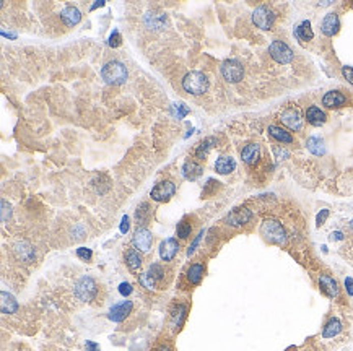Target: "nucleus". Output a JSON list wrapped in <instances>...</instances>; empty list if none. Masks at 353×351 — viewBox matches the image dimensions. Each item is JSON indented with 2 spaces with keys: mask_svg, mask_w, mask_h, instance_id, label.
Instances as JSON below:
<instances>
[{
  "mask_svg": "<svg viewBox=\"0 0 353 351\" xmlns=\"http://www.w3.org/2000/svg\"><path fill=\"white\" fill-rule=\"evenodd\" d=\"M342 330V322L337 319V317H332V319L327 320V324L324 325V330H322V337L324 338H332V337H337Z\"/></svg>",
  "mask_w": 353,
  "mask_h": 351,
  "instance_id": "25",
  "label": "nucleus"
},
{
  "mask_svg": "<svg viewBox=\"0 0 353 351\" xmlns=\"http://www.w3.org/2000/svg\"><path fill=\"white\" fill-rule=\"evenodd\" d=\"M132 309H134L132 301H122V303L111 307L108 317H109V320H112V322H122L130 312H132Z\"/></svg>",
  "mask_w": 353,
  "mask_h": 351,
  "instance_id": "12",
  "label": "nucleus"
},
{
  "mask_svg": "<svg viewBox=\"0 0 353 351\" xmlns=\"http://www.w3.org/2000/svg\"><path fill=\"white\" fill-rule=\"evenodd\" d=\"M75 296L83 301V303H90L93 301V298L96 296V283L93 278L90 277H83L81 280L77 281L75 285Z\"/></svg>",
  "mask_w": 353,
  "mask_h": 351,
  "instance_id": "5",
  "label": "nucleus"
},
{
  "mask_svg": "<svg viewBox=\"0 0 353 351\" xmlns=\"http://www.w3.org/2000/svg\"><path fill=\"white\" fill-rule=\"evenodd\" d=\"M119 292L122 296H129L130 292H132V286H130V283H121L119 285Z\"/></svg>",
  "mask_w": 353,
  "mask_h": 351,
  "instance_id": "44",
  "label": "nucleus"
},
{
  "mask_svg": "<svg viewBox=\"0 0 353 351\" xmlns=\"http://www.w3.org/2000/svg\"><path fill=\"white\" fill-rule=\"evenodd\" d=\"M342 73H343V77H345V80L353 85V69L351 67H348V65L342 67Z\"/></svg>",
  "mask_w": 353,
  "mask_h": 351,
  "instance_id": "42",
  "label": "nucleus"
},
{
  "mask_svg": "<svg viewBox=\"0 0 353 351\" xmlns=\"http://www.w3.org/2000/svg\"><path fill=\"white\" fill-rule=\"evenodd\" d=\"M129 231V216H122L121 221V232H127Z\"/></svg>",
  "mask_w": 353,
  "mask_h": 351,
  "instance_id": "46",
  "label": "nucleus"
},
{
  "mask_svg": "<svg viewBox=\"0 0 353 351\" xmlns=\"http://www.w3.org/2000/svg\"><path fill=\"white\" fill-rule=\"evenodd\" d=\"M293 35H295V38H297L298 41H301V43H306V41L313 39L314 33H313V28H311V23L308 20H305L303 23H300L297 28H295Z\"/></svg>",
  "mask_w": 353,
  "mask_h": 351,
  "instance_id": "21",
  "label": "nucleus"
},
{
  "mask_svg": "<svg viewBox=\"0 0 353 351\" xmlns=\"http://www.w3.org/2000/svg\"><path fill=\"white\" fill-rule=\"evenodd\" d=\"M191 231H192L191 224H189L186 220L181 221V223L178 224V228H176V234H178V236H179L181 239H186V238L191 236Z\"/></svg>",
  "mask_w": 353,
  "mask_h": 351,
  "instance_id": "34",
  "label": "nucleus"
},
{
  "mask_svg": "<svg viewBox=\"0 0 353 351\" xmlns=\"http://www.w3.org/2000/svg\"><path fill=\"white\" fill-rule=\"evenodd\" d=\"M339 28H340V20H339L337 13H329V15H326V18H324L322 23H321V31L324 33V35L331 38V36H334V35H337Z\"/></svg>",
  "mask_w": 353,
  "mask_h": 351,
  "instance_id": "16",
  "label": "nucleus"
},
{
  "mask_svg": "<svg viewBox=\"0 0 353 351\" xmlns=\"http://www.w3.org/2000/svg\"><path fill=\"white\" fill-rule=\"evenodd\" d=\"M343 239V234L340 231H334L331 234V241H342Z\"/></svg>",
  "mask_w": 353,
  "mask_h": 351,
  "instance_id": "49",
  "label": "nucleus"
},
{
  "mask_svg": "<svg viewBox=\"0 0 353 351\" xmlns=\"http://www.w3.org/2000/svg\"><path fill=\"white\" fill-rule=\"evenodd\" d=\"M274 21H275V15L269 7L262 5V7H257L256 10L252 12V23L260 30L269 31L270 28H272Z\"/></svg>",
  "mask_w": 353,
  "mask_h": 351,
  "instance_id": "6",
  "label": "nucleus"
},
{
  "mask_svg": "<svg viewBox=\"0 0 353 351\" xmlns=\"http://www.w3.org/2000/svg\"><path fill=\"white\" fill-rule=\"evenodd\" d=\"M157 351H169V348H168L166 345H163V346H160V348H158Z\"/></svg>",
  "mask_w": 353,
  "mask_h": 351,
  "instance_id": "51",
  "label": "nucleus"
},
{
  "mask_svg": "<svg viewBox=\"0 0 353 351\" xmlns=\"http://www.w3.org/2000/svg\"><path fill=\"white\" fill-rule=\"evenodd\" d=\"M203 265L202 264H194L189 267V270H187V280L192 283V285H199L202 277H203Z\"/></svg>",
  "mask_w": 353,
  "mask_h": 351,
  "instance_id": "28",
  "label": "nucleus"
},
{
  "mask_svg": "<svg viewBox=\"0 0 353 351\" xmlns=\"http://www.w3.org/2000/svg\"><path fill=\"white\" fill-rule=\"evenodd\" d=\"M61 18H62V21L67 24V26H75V24H78L80 23V20H81V13H80V10L77 7H65L64 10L61 12Z\"/></svg>",
  "mask_w": 353,
  "mask_h": 351,
  "instance_id": "19",
  "label": "nucleus"
},
{
  "mask_svg": "<svg viewBox=\"0 0 353 351\" xmlns=\"http://www.w3.org/2000/svg\"><path fill=\"white\" fill-rule=\"evenodd\" d=\"M213 143H215V138H213V137H210V138H207V140H203L202 143L199 145V148L195 150V156L199 158V160H203V158L207 156L209 150L213 147Z\"/></svg>",
  "mask_w": 353,
  "mask_h": 351,
  "instance_id": "33",
  "label": "nucleus"
},
{
  "mask_svg": "<svg viewBox=\"0 0 353 351\" xmlns=\"http://www.w3.org/2000/svg\"><path fill=\"white\" fill-rule=\"evenodd\" d=\"M306 119L309 124H313V125H322L326 122V114L319 109L317 106H311L306 111Z\"/></svg>",
  "mask_w": 353,
  "mask_h": 351,
  "instance_id": "27",
  "label": "nucleus"
},
{
  "mask_svg": "<svg viewBox=\"0 0 353 351\" xmlns=\"http://www.w3.org/2000/svg\"><path fill=\"white\" fill-rule=\"evenodd\" d=\"M101 77L108 85H122L127 80V69L119 61H109L101 69Z\"/></svg>",
  "mask_w": 353,
  "mask_h": 351,
  "instance_id": "1",
  "label": "nucleus"
},
{
  "mask_svg": "<svg viewBox=\"0 0 353 351\" xmlns=\"http://www.w3.org/2000/svg\"><path fill=\"white\" fill-rule=\"evenodd\" d=\"M269 54L278 64H288L293 61V51L283 41H272V44L269 46Z\"/></svg>",
  "mask_w": 353,
  "mask_h": 351,
  "instance_id": "7",
  "label": "nucleus"
},
{
  "mask_svg": "<svg viewBox=\"0 0 353 351\" xmlns=\"http://www.w3.org/2000/svg\"><path fill=\"white\" fill-rule=\"evenodd\" d=\"M306 147H308L309 152L313 153V155H316V156H321V155H324V153H326L324 141H322L321 138H317V137H311V138H308Z\"/></svg>",
  "mask_w": 353,
  "mask_h": 351,
  "instance_id": "31",
  "label": "nucleus"
},
{
  "mask_svg": "<svg viewBox=\"0 0 353 351\" xmlns=\"http://www.w3.org/2000/svg\"><path fill=\"white\" fill-rule=\"evenodd\" d=\"M280 121L291 130H300L303 127V119L300 115V111L295 109V107H288L285 109L280 115Z\"/></svg>",
  "mask_w": 353,
  "mask_h": 351,
  "instance_id": "13",
  "label": "nucleus"
},
{
  "mask_svg": "<svg viewBox=\"0 0 353 351\" xmlns=\"http://www.w3.org/2000/svg\"><path fill=\"white\" fill-rule=\"evenodd\" d=\"M186 312L187 309L184 304H178L173 312H171V327H173V330H179L181 325H183L184 319H186Z\"/></svg>",
  "mask_w": 353,
  "mask_h": 351,
  "instance_id": "24",
  "label": "nucleus"
},
{
  "mask_svg": "<svg viewBox=\"0 0 353 351\" xmlns=\"http://www.w3.org/2000/svg\"><path fill=\"white\" fill-rule=\"evenodd\" d=\"M121 43H122V38H121V35H119V31H112V35L109 36V46L111 47H119L121 46Z\"/></svg>",
  "mask_w": 353,
  "mask_h": 351,
  "instance_id": "39",
  "label": "nucleus"
},
{
  "mask_svg": "<svg viewBox=\"0 0 353 351\" xmlns=\"http://www.w3.org/2000/svg\"><path fill=\"white\" fill-rule=\"evenodd\" d=\"M269 133L275 140L282 141V143H291V141H293V137L290 135V133L286 132V130H283L282 127H277V125H270V127H269Z\"/></svg>",
  "mask_w": 353,
  "mask_h": 351,
  "instance_id": "29",
  "label": "nucleus"
},
{
  "mask_svg": "<svg viewBox=\"0 0 353 351\" xmlns=\"http://www.w3.org/2000/svg\"><path fill=\"white\" fill-rule=\"evenodd\" d=\"M202 238H203V231H200V232H199V236H197V238L194 239L192 244L189 246L187 255H192V254H194V250H195V247H197V246H199V242H200V239H202Z\"/></svg>",
  "mask_w": 353,
  "mask_h": 351,
  "instance_id": "43",
  "label": "nucleus"
},
{
  "mask_svg": "<svg viewBox=\"0 0 353 351\" xmlns=\"http://www.w3.org/2000/svg\"><path fill=\"white\" fill-rule=\"evenodd\" d=\"M143 23H145V26L149 28V30L161 31V30H165L168 26V18H166V15H163V13L149 12V13L145 15Z\"/></svg>",
  "mask_w": 353,
  "mask_h": 351,
  "instance_id": "14",
  "label": "nucleus"
},
{
  "mask_svg": "<svg viewBox=\"0 0 353 351\" xmlns=\"http://www.w3.org/2000/svg\"><path fill=\"white\" fill-rule=\"evenodd\" d=\"M241 158L246 164H256L260 158V147L257 143H249L241 150Z\"/></svg>",
  "mask_w": 353,
  "mask_h": 351,
  "instance_id": "18",
  "label": "nucleus"
},
{
  "mask_svg": "<svg viewBox=\"0 0 353 351\" xmlns=\"http://www.w3.org/2000/svg\"><path fill=\"white\" fill-rule=\"evenodd\" d=\"M173 114L178 115V119H183L189 114V107L186 104H174L173 106Z\"/></svg>",
  "mask_w": 353,
  "mask_h": 351,
  "instance_id": "37",
  "label": "nucleus"
},
{
  "mask_svg": "<svg viewBox=\"0 0 353 351\" xmlns=\"http://www.w3.org/2000/svg\"><path fill=\"white\" fill-rule=\"evenodd\" d=\"M347 103V98L343 96L340 91H329V93H326L324 98H322V104L326 107H340Z\"/></svg>",
  "mask_w": 353,
  "mask_h": 351,
  "instance_id": "20",
  "label": "nucleus"
},
{
  "mask_svg": "<svg viewBox=\"0 0 353 351\" xmlns=\"http://www.w3.org/2000/svg\"><path fill=\"white\" fill-rule=\"evenodd\" d=\"M0 299H2V301H0V306H2V312L4 314H15L16 311H18V303H16L12 295H8V292L2 291Z\"/></svg>",
  "mask_w": 353,
  "mask_h": 351,
  "instance_id": "23",
  "label": "nucleus"
},
{
  "mask_svg": "<svg viewBox=\"0 0 353 351\" xmlns=\"http://www.w3.org/2000/svg\"><path fill=\"white\" fill-rule=\"evenodd\" d=\"M203 169H202V166H199L197 163L194 161H187L184 166H183V174H184V178L189 179V181H195L199 175H202Z\"/></svg>",
  "mask_w": 353,
  "mask_h": 351,
  "instance_id": "26",
  "label": "nucleus"
},
{
  "mask_svg": "<svg viewBox=\"0 0 353 351\" xmlns=\"http://www.w3.org/2000/svg\"><path fill=\"white\" fill-rule=\"evenodd\" d=\"M236 168V161L231 156H220L215 163V171L218 174H229L233 172Z\"/></svg>",
  "mask_w": 353,
  "mask_h": 351,
  "instance_id": "22",
  "label": "nucleus"
},
{
  "mask_svg": "<svg viewBox=\"0 0 353 351\" xmlns=\"http://www.w3.org/2000/svg\"><path fill=\"white\" fill-rule=\"evenodd\" d=\"M176 192V186L171 181H163L158 182L150 192V197L155 200V202H168V200L174 195Z\"/></svg>",
  "mask_w": 353,
  "mask_h": 351,
  "instance_id": "8",
  "label": "nucleus"
},
{
  "mask_svg": "<svg viewBox=\"0 0 353 351\" xmlns=\"http://www.w3.org/2000/svg\"><path fill=\"white\" fill-rule=\"evenodd\" d=\"M132 242L135 249H138L140 252H149L153 244V234L146 228H137V231L134 232Z\"/></svg>",
  "mask_w": 353,
  "mask_h": 351,
  "instance_id": "10",
  "label": "nucleus"
},
{
  "mask_svg": "<svg viewBox=\"0 0 353 351\" xmlns=\"http://www.w3.org/2000/svg\"><path fill=\"white\" fill-rule=\"evenodd\" d=\"M319 288H321V291L329 298H337L339 296L337 281H335L332 277H329V275H321V277H319Z\"/></svg>",
  "mask_w": 353,
  "mask_h": 351,
  "instance_id": "17",
  "label": "nucleus"
},
{
  "mask_svg": "<svg viewBox=\"0 0 353 351\" xmlns=\"http://www.w3.org/2000/svg\"><path fill=\"white\" fill-rule=\"evenodd\" d=\"M183 88L189 95H203L209 90V80L202 72H189L183 78Z\"/></svg>",
  "mask_w": 353,
  "mask_h": 351,
  "instance_id": "3",
  "label": "nucleus"
},
{
  "mask_svg": "<svg viewBox=\"0 0 353 351\" xmlns=\"http://www.w3.org/2000/svg\"><path fill=\"white\" fill-rule=\"evenodd\" d=\"M274 152L277 155V160H285V158L288 156V152L283 150V148H274Z\"/></svg>",
  "mask_w": 353,
  "mask_h": 351,
  "instance_id": "45",
  "label": "nucleus"
},
{
  "mask_svg": "<svg viewBox=\"0 0 353 351\" xmlns=\"http://www.w3.org/2000/svg\"><path fill=\"white\" fill-rule=\"evenodd\" d=\"M179 250V244L174 238H169L166 241H163L160 244V257L163 258L165 262H171L173 258L176 257Z\"/></svg>",
  "mask_w": 353,
  "mask_h": 351,
  "instance_id": "15",
  "label": "nucleus"
},
{
  "mask_svg": "<svg viewBox=\"0 0 353 351\" xmlns=\"http://www.w3.org/2000/svg\"><path fill=\"white\" fill-rule=\"evenodd\" d=\"M77 255H78V258H81V260H90V258L93 257V252H92V249L80 247V249H77Z\"/></svg>",
  "mask_w": 353,
  "mask_h": 351,
  "instance_id": "38",
  "label": "nucleus"
},
{
  "mask_svg": "<svg viewBox=\"0 0 353 351\" xmlns=\"http://www.w3.org/2000/svg\"><path fill=\"white\" fill-rule=\"evenodd\" d=\"M149 273L152 275V278L155 280V281H161L163 280V277H165V270H163V267L160 265V264H153V265H150V270H149Z\"/></svg>",
  "mask_w": 353,
  "mask_h": 351,
  "instance_id": "36",
  "label": "nucleus"
},
{
  "mask_svg": "<svg viewBox=\"0 0 353 351\" xmlns=\"http://www.w3.org/2000/svg\"><path fill=\"white\" fill-rule=\"evenodd\" d=\"M104 5V2L103 0H100V2H96L95 5H92V10H95V8H98V7H103Z\"/></svg>",
  "mask_w": 353,
  "mask_h": 351,
  "instance_id": "50",
  "label": "nucleus"
},
{
  "mask_svg": "<svg viewBox=\"0 0 353 351\" xmlns=\"http://www.w3.org/2000/svg\"><path fill=\"white\" fill-rule=\"evenodd\" d=\"M138 283H140V285L143 288H146V289H155V285H157V281L152 278V275L149 272L142 273L140 277H138Z\"/></svg>",
  "mask_w": 353,
  "mask_h": 351,
  "instance_id": "35",
  "label": "nucleus"
},
{
  "mask_svg": "<svg viewBox=\"0 0 353 351\" xmlns=\"http://www.w3.org/2000/svg\"><path fill=\"white\" fill-rule=\"evenodd\" d=\"M13 252L16 255V258L24 264H31L35 262L36 258V252H35V247H33L28 241H18L13 244Z\"/></svg>",
  "mask_w": 353,
  "mask_h": 351,
  "instance_id": "9",
  "label": "nucleus"
},
{
  "mask_svg": "<svg viewBox=\"0 0 353 351\" xmlns=\"http://www.w3.org/2000/svg\"><path fill=\"white\" fill-rule=\"evenodd\" d=\"M86 351H100V346H98L95 341H86Z\"/></svg>",
  "mask_w": 353,
  "mask_h": 351,
  "instance_id": "48",
  "label": "nucleus"
},
{
  "mask_svg": "<svg viewBox=\"0 0 353 351\" xmlns=\"http://www.w3.org/2000/svg\"><path fill=\"white\" fill-rule=\"evenodd\" d=\"M221 75L228 83H238L241 81L244 77V69H243V64L234 61V58H228L220 67Z\"/></svg>",
  "mask_w": 353,
  "mask_h": 351,
  "instance_id": "4",
  "label": "nucleus"
},
{
  "mask_svg": "<svg viewBox=\"0 0 353 351\" xmlns=\"http://www.w3.org/2000/svg\"><path fill=\"white\" fill-rule=\"evenodd\" d=\"M350 226H351V229H353V221H351V223H350Z\"/></svg>",
  "mask_w": 353,
  "mask_h": 351,
  "instance_id": "52",
  "label": "nucleus"
},
{
  "mask_svg": "<svg viewBox=\"0 0 353 351\" xmlns=\"http://www.w3.org/2000/svg\"><path fill=\"white\" fill-rule=\"evenodd\" d=\"M126 262H127V267L132 272H137L138 269H140L142 265V258L140 255H138V252L135 249H129L127 254H126Z\"/></svg>",
  "mask_w": 353,
  "mask_h": 351,
  "instance_id": "30",
  "label": "nucleus"
},
{
  "mask_svg": "<svg viewBox=\"0 0 353 351\" xmlns=\"http://www.w3.org/2000/svg\"><path fill=\"white\" fill-rule=\"evenodd\" d=\"M150 213H152V210H150V205L149 203H142L140 207L137 208V212H135V220H137V224H146L149 223V218H150Z\"/></svg>",
  "mask_w": 353,
  "mask_h": 351,
  "instance_id": "32",
  "label": "nucleus"
},
{
  "mask_svg": "<svg viewBox=\"0 0 353 351\" xmlns=\"http://www.w3.org/2000/svg\"><path fill=\"white\" fill-rule=\"evenodd\" d=\"M252 220V212L248 208H234L233 212H229L226 216V223L229 226H244L246 223H249Z\"/></svg>",
  "mask_w": 353,
  "mask_h": 351,
  "instance_id": "11",
  "label": "nucleus"
},
{
  "mask_svg": "<svg viewBox=\"0 0 353 351\" xmlns=\"http://www.w3.org/2000/svg\"><path fill=\"white\" fill-rule=\"evenodd\" d=\"M327 216H329V210H321L317 213V216H316V224H317V226H322L324 221L327 220Z\"/></svg>",
  "mask_w": 353,
  "mask_h": 351,
  "instance_id": "41",
  "label": "nucleus"
},
{
  "mask_svg": "<svg viewBox=\"0 0 353 351\" xmlns=\"http://www.w3.org/2000/svg\"><path fill=\"white\" fill-rule=\"evenodd\" d=\"M10 215H12L10 205L7 203V200H2V221L7 223L8 220H10Z\"/></svg>",
  "mask_w": 353,
  "mask_h": 351,
  "instance_id": "40",
  "label": "nucleus"
},
{
  "mask_svg": "<svg viewBox=\"0 0 353 351\" xmlns=\"http://www.w3.org/2000/svg\"><path fill=\"white\" fill-rule=\"evenodd\" d=\"M345 288L350 296H353V278H345Z\"/></svg>",
  "mask_w": 353,
  "mask_h": 351,
  "instance_id": "47",
  "label": "nucleus"
},
{
  "mask_svg": "<svg viewBox=\"0 0 353 351\" xmlns=\"http://www.w3.org/2000/svg\"><path fill=\"white\" fill-rule=\"evenodd\" d=\"M260 232L269 242L277 246H285L286 244V231L282 226L280 221L277 220H266L260 224Z\"/></svg>",
  "mask_w": 353,
  "mask_h": 351,
  "instance_id": "2",
  "label": "nucleus"
}]
</instances>
